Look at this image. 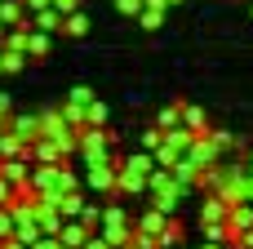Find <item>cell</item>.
<instances>
[{
  "label": "cell",
  "mask_w": 253,
  "mask_h": 249,
  "mask_svg": "<svg viewBox=\"0 0 253 249\" xmlns=\"http://www.w3.org/2000/svg\"><path fill=\"white\" fill-rule=\"evenodd\" d=\"M169 4H182V0H169Z\"/></svg>",
  "instance_id": "obj_43"
},
{
  "label": "cell",
  "mask_w": 253,
  "mask_h": 249,
  "mask_svg": "<svg viewBox=\"0 0 253 249\" xmlns=\"http://www.w3.org/2000/svg\"><path fill=\"white\" fill-rule=\"evenodd\" d=\"M182 156H187V160H191L196 169H209L213 160H222V151H218V147L209 143V134H196V138H191V147H187Z\"/></svg>",
  "instance_id": "obj_5"
},
{
  "label": "cell",
  "mask_w": 253,
  "mask_h": 249,
  "mask_svg": "<svg viewBox=\"0 0 253 249\" xmlns=\"http://www.w3.org/2000/svg\"><path fill=\"white\" fill-rule=\"evenodd\" d=\"M245 200H253V174H245Z\"/></svg>",
  "instance_id": "obj_39"
},
{
  "label": "cell",
  "mask_w": 253,
  "mask_h": 249,
  "mask_svg": "<svg viewBox=\"0 0 253 249\" xmlns=\"http://www.w3.org/2000/svg\"><path fill=\"white\" fill-rule=\"evenodd\" d=\"M209 143H213L218 151H231V147H236V138H231L227 129H213V125H209Z\"/></svg>",
  "instance_id": "obj_28"
},
{
  "label": "cell",
  "mask_w": 253,
  "mask_h": 249,
  "mask_svg": "<svg viewBox=\"0 0 253 249\" xmlns=\"http://www.w3.org/2000/svg\"><path fill=\"white\" fill-rule=\"evenodd\" d=\"M116 192H120V196H147V174L120 169V174H116Z\"/></svg>",
  "instance_id": "obj_9"
},
{
  "label": "cell",
  "mask_w": 253,
  "mask_h": 249,
  "mask_svg": "<svg viewBox=\"0 0 253 249\" xmlns=\"http://www.w3.org/2000/svg\"><path fill=\"white\" fill-rule=\"evenodd\" d=\"M160 138H165V129H160V125L142 129V151H156V147H160Z\"/></svg>",
  "instance_id": "obj_30"
},
{
  "label": "cell",
  "mask_w": 253,
  "mask_h": 249,
  "mask_svg": "<svg viewBox=\"0 0 253 249\" xmlns=\"http://www.w3.org/2000/svg\"><path fill=\"white\" fill-rule=\"evenodd\" d=\"M249 13H253V4H249Z\"/></svg>",
  "instance_id": "obj_47"
},
{
  "label": "cell",
  "mask_w": 253,
  "mask_h": 249,
  "mask_svg": "<svg viewBox=\"0 0 253 249\" xmlns=\"http://www.w3.org/2000/svg\"><path fill=\"white\" fill-rule=\"evenodd\" d=\"M187 192H191V187H182L169 165H156V169L147 174V196H151V205H156L160 214H178V205H182Z\"/></svg>",
  "instance_id": "obj_1"
},
{
  "label": "cell",
  "mask_w": 253,
  "mask_h": 249,
  "mask_svg": "<svg viewBox=\"0 0 253 249\" xmlns=\"http://www.w3.org/2000/svg\"><path fill=\"white\" fill-rule=\"evenodd\" d=\"M58 241L67 249H80L84 241H89V227L80 223V218H62V232H58Z\"/></svg>",
  "instance_id": "obj_11"
},
{
  "label": "cell",
  "mask_w": 253,
  "mask_h": 249,
  "mask_svg": "<svg viewBox=\"0 0 253 249\" xmlns=\"http://www.w3.org/2000/svg\"><path fill=\"white\" fill-rule=\"evenodd\" d=\"M165 9H169V0H142V13H138V22H142L147 31H156V27L165 22Z\"/></svg>",
  "instance_id": "obj_16"
},
{
  "label": "cell",
  "mask_w": 253,
  "mask_h": 249,
  "mask_svg": "<svg viewBox=\"0 0 253 249\" xmlns=\"http://www.w3.org/2000/svg\"><path fill=\"white\" fill-rule=\"evenodd\" d=\"M67 102H76V107H89V102H93V89H89V85H76V89L67 94Z\"/></svg>",
  "instance_id": "obj_29"
},
{
  "label": "cell",
  "mask_w": 253,
  "mask_h": 249,
  "mask_svg": "<svg viewBox=\"0 0 253 249\" xmlns=\"http://www.w3.org/2000/svg\"><path fill=\"white\" fill-rule=\"evenodd\" d=\"M227 249H240V245H227Z\"/></svg>",
  "instance_id": "obj_45"
},
{
  "label": "cell",
  "mask_w": 253,
  "mask_h": 249,
  "mask_svg": "<svg viewBox=\"0 0 253 249\" xmlns=\"http://www.w3.org/2000/svg\"><path fill=\"white\" fill-rule=\"evenodd\" d=\"M98 232H102V236L111 241V249H116V245H125V241L133 236V223H129V214H125L120 205H107L102 218H98Z\"/></svg>",
  "instance_id": "obj_4"
},
{
  "label": "cell",
  "mask_w": 253,
  "mask_h": 249,
  "mask_svg": "<svg viewBox=\"0 0 253 249\" xmlns=\"http://www.w3.org/2000/svg\"><path fill=\"white\" fill-rule=\"evenodd\" d=\"M0 76H4V62H0Z\"/></svg>",
  "instance_id": "obj_44"
},
{
  "label": "cell",
  "mask_w": 253,
  "mask_h": 249,
  "mask_svg": "<svg viewBox=\"0 0 253 249\" xmlns=\"http://www.w3.org/2000/svg\"><path fill=\"white\" fill-rule=\"evenodd\" d=\"M27 249H67V245H62L58 236H36V241H31Z\"/></svg>",
  "instance_id": "obj_34"
},
{
  "label": "cell",
  "mask_w": 253,
  "mask_h": 249,
  "mask_svg": "<svg viewBox=\"0 0 253 249\" xmlns=\"http://www.w3.org/2000/svg\"><path fill=\"white\" fill-rule=\"evenodd\" d=\"M9 200H13V187H9V183L0 178V205H9Z\"/></svg>",
  "instance_id": "obj_38"
},
{
  "label": "cell",
  "mask_w": 253,
  "mask_h": 249,
  "mask_svg": "<svg viewBox=\"0 0 253 249\" xmlns=\"http://www.w3.org/2000/svg\"><path fill=\"white\" fill-rule=\"evenodd\" d=\"M116 174H120V151H116L111 160L84 165V187H89V192H102V196H111V192H116Z\"/></svg>",
  "instance_id": "obj_3"
},
{
  "label": "cell",
  "mask_w": 253,
  "mask_h": 249,
  "mask_svg": "<svg viewBox=\"0 0 253 249\" xmlns=\"http://www.w3.org/2000/svg\"><path fill=\"white\" fill-rule=\"evenodd\" d=\"M116 147H120V129H80V143H76V156L71 160H80V165H98V160H111L116 156Z\"/></svg>",
  "instance_id": "obj_2"
},
{
  "label": "cell",
  "mask_w": 253,
  "mask_h": 249,
  "mask_svg": "<svg viewBox=\"0 0 253 249\" xmlns=\"http://www.w3.org/2000/svg\"><path fill=\"white\" fill-rule=\"evenodd\" d=\"M27 174H31V160H27V156H13V160H0V178H4L9 187L27 183Z\"/></svg>",
  "instance_id": "obj_10"
},
{
  "label": "cell",
  "mask_w": 253,
  "mask_h": 249,
  "mask_svg": "<svg viewBox=\"0 0 253 249\" xmlns=\"http://www.w3.org/2000/svg\"><path fill=\"white\" fill-rule=\"evenodd\" d=\"M0 36H4V22H0Z\"/></svg>",
  "instance_id": "obj_42"
},
{
  "label": "cell",
  "mask_w": 253,
  "mask_h": 249,
  "mask_svg": "<svg viewBox=\"0 0 253 249\" xmlns=\"http://www.w3.org/2000/svg\"><path fill=\"white\" fill-rule=\"evenodd\" d=\"M0 134H4V125H0Z\"/></svg>",
  "instance_id": "obj_46"
},
{
  "label": "cell",
  "mask_w": 253,
  "mask_h": 249,
  "mask_svg": "<svg viewBox=\"0 0 253 249\" xmlns=\"http://www.w3.org/2000/svg\"><path fill=\"white\" fill-rule=\"evenodd\" d=\"M58 111H62V120H67V125H76V129H84V107H76V102H62Z\"/></svg>",
  "instance_id": "obj_27"
},
{
  "label": "cell",
  "mask_w": 253,
  "mask_h": 249,
  "mask_svg": "<svg viewBox=\"0 0 253 249\" xmlns=\"http://www.w3.org/2000/svg\"><path fill=\"white\" fill-rule=\"evenodd\" d=\"M169 169H173V178H178L182 187H196V174H200V169H196V165H191L187 156H178V160H173Z\"/></svg>",
  "instance_id": "obj_23"
},
{
  "label": "cell",
  "mask_w": 253,
  "mask_h": 249,
  "mask_svg": "<svg viewBox=\"0 0 253 249\" xmlns=\"http://www.w3.org/2000/svg\"><path fill=\"white\" fill-rule=\"evenodd\" d=\"M53 9L67 18V13H76V9H80V0H53Z\"/></svg>",
  "instance_id": "obj_36"
},
{
  "label": "cell",
  "mask_w": 253,
  "mask_h": 249,
  "mask_svg": "<svg viewBox=\"0 0 253 249\" xmlns=\"http://www.w3.org/2000/svg\"><path fill=\"white\" fill-rule=\"evenodd\" d=\"M182 236H187V227L178 223V214H169L165 227H160V236H156V245L160 249H182Z\"/></svg>",
  "instance_id": "obj_8"
},
{
  "label": "cell",
  "mask_w": 253,
  "mask_h": 249,
  "mask_svg": "<svg viewBox=\"0 0 253 249\" xmlns=\"http://www.w3.org/2000/svg\"><path fill=\"white\" fill-rule=\"evenodd\" d=\"M0 62H4V71L13 76V71H22V67H27V53H13V49H0Z\"/></svg>",
  "instance_id": "obj_26"
},
{
  "label": "cell",
  "mask_w": 253,
  "mask_h": 249,
  "mask_svg": "<svg viewBox=\"0 0 253 249\" xmlns=\"http://www.w3.org/2000/svg\"><path fill=\"white\" fill-rule=\"evenodd\" d=\"M156 125H160V129H173V125H182V102H169V107L156 116Z\"/></svg>",
  "instance_id": "obj_25"
},
{
  "label": "cell",
  "mask_w": 253,
  "mask_h": 249,
  "mask_svg": "<svg viewBox=\"0 0 253 249\" xmlns=\"http://www.w3.org/2000/svg\"><path fill=\"white\" fill-rule=\"evenodd\" d=\"M4 236H13V214H9V205H0V241Z\"/></svg>",
  "instance_id": "obj_33"
},
{
  "label": "cell",
  "mask_w": 253,
  "mask_h": 249,
  "mask_svg": "<svg viewBox=\"0 0 253 249\" xmlns=\"http://www.w3.org/2000/svg\"><path fill=\"white\" fill-rule=\"evenodd\" d=\"M49 49H53V31L31 27L27 31V58H49Z\"/></svg>",
  "instance_id": "obj_12"
},
{
  "label": "cell",
  "mask_w": 253,
  "mask_h": 249,
  "mask_svg": "<svg viewBox=\"0 0 253 249\" xmlns=\"http://www.w3.org/2000/svg\"><path fill=\"white\" fill-rule=\"evenodd\" d=\"M165 218H169V214H160V209L151 205V209H147V214H142V218H138L133 227H142V232H156V236H160V227H165Z\"/></svg>",
  "instance_id": "obj_24"
},
{
  "label": "cell",
  "mask_w": 253,
  "mask_h": 249,
  "mask_svg": "<svg viewBox=\"0 0 253 249\" xmlns=\"http://www.w3.org/2000/svg\"><path fill=\"white\" fill-rule=\"evenodd\" d=\"M98 218H102V209H98V205H89V200H84V209H80V223H84V227H89V232H98Z\"/></svg>",
  "instance_id": "obj_31"
},
{
  "label": "cell",
  "mask_w": 253,
  "mask_h": 249,
  "mask_svg": "<svg viewBox=\"0 0 253 249\" xmlns=\"http://www.w3.org/2000/svg\"><path fill=\"white\" fill-rule=\"evenodd\" d=\"M22 4H27V13H36V9H49L53 0H22Z\"/></svg>",
  "instance_id": "obj_37"
},
{
  "label": "cell",
  "mask_w": 253,
  "mask_h": 249,
  "mask_svg": "<svg viewBox=\"0 0 253 249\" xmlns=\"http://www.w3.org/2000/svg\"><path fill=\"white\" fill-rule=\"evenodd\" d=\"M227 209H231V205H227L218 192H209L205 205H200V223H227Z\"/></svg>",
  "instance_id": "obj_13"
},
{
  "label": "cell",
  "mask_w": 253,
  "mask_h": 249,
  "mask_svg": "<svg viewBox=\"0 0 253 249\" xmlns=\"http://www.w3.org/2000/svg\"><path fill=\"white\" fill-rule=\"evenodd\" d=\"M4 129H9V134H18L22 143H31V138H40V116H13V111H9Z\"/></svg>",
  "instance_id": "obj_7"
},
{
  "label": "cell",
  "mask_w": 253,
  "mask_h": 249,
  "mask_svg": "<svg viewBox=\"0 0 253 249\" xmlns=\"http://www.w3.org/2000/svg\"><path fill=\"white\" fill-rule=\"evenodd\" d=\"M80 249H111V241H107L102 232H89V241H84Z\"/></svg>",
  "instance_id": "obj_35"
},
{
  "label": "cell",
  "mask_w": 253,
  "mask_h": 249,
  "mask_svg": "<svg viewBox=\"0 0 253 249\" xmlns=\"http://www.w3.org/2000/svg\"><path fill=\"white\" fill-rule=\"evenodd\" d=\"M107 120H111V111H107V102H89L84 107V129H107Z\"/></svg>",
  "instance_id": "obj_18"
},
{
  "label": "cell",
  "mask_w": 253,
  "mask_h": 249,
  "mask_svg": "<svg viewBox=\"0 0 253 249\" xmlns=\"http://www.w3.org/2000/svg\"><path fill=\"white\" fill-rule=\"evenodd\" d=\"M80 209H84V196H80V187H76V192H62V200H58V214H62V218H80Z\"/></svg>",
  "instance_id": "obj_21"
},
{
  "label": "cell",
  "mask_w": 253,
  "mask_h": 249,
  "mask_svg": "<svg viewBox=\"0 0 253 249\" xmlns=\"http://www.w3.org/2000/svg\"><path fill=\"white\" fill-rule=\"evenodd\" d=\"M182 125H187L191 134H209V116H205L200 107H191V102H182Z\"/></svg>",
  "instance_id": "obj_19"
},
{
  "label": "cell",
  "mask_w": 253,
  "mask_h": 249,
  "mask_svg": "<svg viewBox=\"0 0 253 249\" xmlns=\"http://www.w3.org/2000/svg\"><path fill=\"white\" fill-rule=\"evenodd\" d=\"M245 169H249V174H253V151H249V156H245Z\"/></svg>",
  "instance_id": "obj_40"
},
{
  "label": "cell",
  "mask_w": 253,
  "mask_h": 249,
  "mask_svg": "<svg viewBox=\"0 0 253 249\" xmlns=\"http://www.w3.org/2000/svg\"><path fill=\"white\" fill-rule=\"evenodd\" d=\"M120 169H133V174H151V169H156V160H151V151H133V156H120Z\"/></svg>",
  "instance_id": "obj_20"
},
{
  "label": "cell",
  "mask_w": 253,
  "mask_h": 249,
  "mask_svg": "<svg viewBox=\"0 0 253 249\" xmlns=\"http://www.w3.org/2000/svg\"><path fill=\"white\" fill-rule=\"evenodd\" d=\"M62 31H67V36H76V40H80V36H89V18H84V9L67 13V18H62Z\"/></svg>",
  "instance_id": "obj_22"
},
{
  "label": "cell",
  "mask_w": 253,
  "mask_h": 249,
  "mask_svg": "<svg viewBox=\"0 0 253 249\" xmlns=\"http://www.w3.org/2000/svg\"><path fill=\"white\" fill-rule=\"evenodd\" d=\"M0 22H4V27H18V22L31 27V13H27L22 0H0Z\"/></svg>",
  "instance_id": "obj_14"
},
{
  "label": "cell",
  "mask_w": 253,
  "mask_h": 249,
  "mask_svg": "<svg viewBox=\"0 0 253 249\" xmlns=\"http://www.w3.org/2000/svg\"><path fill=\"white\" fill-rule=\"evenodd\" d=\"M13 156H27V160H31V143H22L18 134L4 129V134H0V160H13Z\"/></svg>",
  "instance_id": "obj_15"
},
{
  "label": "cell",
  "mask_w": 253,
  "mask_h": 249,
  "mask_svg": "<svg viewBox=\"0 0 253 249\" xmlns=\"http://www.w3.org/2000/svg\"><path fill=\"white\" fill-rule=\"evenodd\" d=\"M58 160H71L49 134H40V138H31V165H58Z\"/></svg>",
  "instance_id": "obj_6"
},
{
  "label": "cell",
  "mask_w": 253,
  "mask_h": 249,
  "mask_svg": "<svg viewBox=\"0 0 253 249\" xmlns=\"http://www.w3.org/2000/svg\"><path fill=\"white\" fill-rule=\"evenodd\" d=\"M31 27H40V31H62V13L49 4V9H36L31 13Z\"/></svg>",
  "instance_id": "obj_17"
},
{
  "label": "cell",
  "mask_w": 253,
  "mask_h": 249,
  "mask_svg": "<svg viewBox=\"0 0 253 249\" xmlns=\"http://www.w3.org/2000/svg\"><path fill=\"white\" fill-rule=\"evenodd\" d=\"M116 9H120L125 18H138V13H142V0H116Z\"/></svg>",
  "instance_id": "obj_32"
},
{
  "label": "cell",
  "mask_w": 253,
  "mask_h": 249,
  "mask_svg": "<svg viewBox=\"0 0 253 249\" xmlns=\"http://www.w3.org/2000/svg\"><path fill=\"white\" fill-rule=\"evenodd\" d=\"M200 249H227V245H213V241H205V245H200Z\"/></svg>",
  "instance_id": "obj_41"
}]
</instances>
